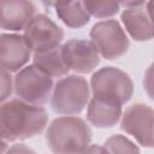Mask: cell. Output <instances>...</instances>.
Segmentation results:
<instances>
[{
    "label": "cell",
    "mask_w": 154,
    "mask_h": 154,
    "mask_svg": "<svg viewBox=\"0 0 154 154\" xmlns=\"http://www.w3.org/2000/svg\"><path fill=\"white\" fill-rule=\"evenodd\" d=\"M61 53L69 70L78 73H88L100 64V53L88 40H69L61 46Z\"/></svg>",
    "instance_id": "cell-9"
},
{
    "label": "cell",
    "mask_w": 154,
    "mask_h": 154,
    "mask_svg": "<svg viewBox=\"0 0 154 154\" xmlns=\"http://www.w3.org/2000/svg\"><path fill=\"white\" fill-rule=\"evenodd\" d=\"M79 154H108L106 148L103 146H97V144H90L87 149H84Z\"/></svg>",
    "instance_id": "cell-21"
},
{
    "label": "cell",
    "mask_w": 154,
    "mask_h": 154,
    "mask_svg": "<svg viewBox=\"0 0 154 154\" xmlns=\"http://www.w3.org/2000/svg\"><path fill=\"white\" fill-rule=\"evenodd\" d=\"M120 128L141 146L154 148V109L149 106L140 102L129 106L122 116Z\"/></svg>",
    "instance_id": "cell-7"
},
{
    "label": "cell",
    "mask_w": 154,
    "mask_h": 154,
    "mask_svg": "<svg viewBox=\"0 0 154 154\" xmlns=\"http://www.w3.org/2000/svg\"><path fill=\"white\" fill-rule=\"evenodd\" d=\"M5 154H36V152L23 143H16L12 144Z\"/></svg>",
    "instance_id": "cell-20"
},
{
    "label": "cell",
    "mask_w": 154,
    "mask_h": 154,
    "mask_svg": "<svg viewBox=\"0 0 154 154\" xmlns=\"http://www.w3.org/2000/svg\"><path fill=\"white\" fill-rule=\"evenodd\" d=\"M91 129L76 116L58 117L46 131L47 147L54 154H79L90 146Z\"/></svg>",
    "instance_id": "cell-2"
},
{
    "label": "cell",
    "mask_w": 154,
    "mask_h": 154,
    "mask_svg": "<svg viewBox=\"0 0 154 154\" xmlns=\"http://www.w3.org/2000/svg\"><path fill=\"white\" fill-rule=\"evenodd\" d=\"M48 124V114L41 106L19 99L2 102L0 109L1 138L6 142L28 140L40 135Z\"/></svg>",
    "instance_id": "cell-1"
},
{
    "label": "cell",
    "mask_w": 154,
    "mask_h": 154,
    "mask_svg": "<svg viewBox=\"0 0 154 154\" xmlns=\"http://www.w3.org/2000/svg\"><path fill=\"white\" fill-rule=\"evenodd\" d=\"M14 88V81H12L11 72L1 69V101L6 102V100L12 94V89Z\"/></svg>",
    "instance_id": "cell-18"
},
{
    "label": "cell",
    "mask_w": 154,
    "mask_h": 154,
    "mask_svg": "<svg viewBox=\"0 0 154 154\" xmlns=\"http://www.w3.org/2000/svg\"><path fill=\"white\" fill-rule=\"evenodd\" d=\"M57 16L69 28L84 26L90 20V13L87 11L83 1L54 2Z\"/></svg>",
    "instance_id": "cell-15"
},
{
    "label": "cell",
    "mask_w": 154,
    "mask_h": 154,
    "mask_svg": "<svg viewBox=\"0 0 154 154\" xmlns=\"http://www.w3.org/2000/svg\"><path fill=\"white\" fill-rule=\"evenodd\" d=\"M146 7H147V11H148L152 20L154 22V1H148L146 4Z\"/></svg>",
    "instance_id": "cell-22"
},
{
    "label": "cell",
    "mask_w": 154,
    "mask_h": 154,
    "mask_svg": "<svg viewBox=\"0 0 154 154\" xmlns=\"http://www.w3.org/2000/svg\"><path fill=\"white\" fill-rule=\"evenodd\" d=\"M90 16L96 18H107L117 14L120 10V2L117 1H83Z\"/></svg>",
    "instance_id": "cell-17"
},
{
    "label": "cell",
    "mask_w": 154,
    "mask_h": 154,
    "mask_svg": "<svg viewBox=\"0 0 154 154\" xmlns=\"http://www.w3.org/2000/svg\"><path fill=\"white\" fill-rule=\"evenodd\" d=\"M36 6L32 1L25 0H1L0 24L4 30H24L30 20L36 16Z\"/></svg>",
    "instance_id": "cell-12"
},
{
    "label": "cell",
    "mask_w": 154,
    "mask_h": 154,
    "mask_svg": "<svg viewBox=\"0 0 154 154\" xmlns=\"http://www.w3.org/2000/svg\"><path fill=\"white\" fill-rule=\"evenodd\" d=\"M90 88L82 76L69 75L59 79L51 96V108L64 116L79 114L89 103Z\"/></svg>",
    "instance_id": "cell-4"
},
{
    "label": "cell",
    "mask_w": 154,
    "mask_h": 154,
    "mask_svg": "<svg viewBox=\"0 0 154 154\" xmlns=\"http://www.w3.org/2000/svg\"><path fill=\"white\" fill-rule=\"evenodd\" d=\"M90 38L100 55L107 60H113L124 55L130 46V41L124 29L116 19H107L93 25Z\"/></svg>",
    "instance_id": "cell-6"
},
{
    "label": "cell",
    "mask_w": 154,
    "mask_h": 154,
    "mask_svg": "<svg viewBox=\"0 0 154 154\" xmlns=\"http://www.w3.org/2000/svg\"><path fill=\"white\" fill-rule=\"evenodd\" d=\"M53 90V81L34 64L19 70L14 76V93L19 100L35 105H45Z\"/></svg>",
    "instance_id": "cell-5"
},
{
    "label": "cell",
    "mask_w": 154,
    "mask_h": 154,
    "mask_svg": "<svg viewBox=\"0 0 154 154\" xmlns=\"http://www.w3.org/2000/svg\"><path fill=\"white\" fill-rule=\"evenodd\" d=\"M103 147L108 154H141L140 148L123 135H112L105 141Z\"/></svg>",
    "instance_id": "cell-16"
},
{
    "label": "cell",
    "mask_w": 154,
    "mask_h": 154,
    "mask_svg": "<svg viewBox=\"0 0 154 154\" xmlns=\"http://www.w3.org/2000/svg\"><path fill=\"white\" fill-rule=\"evenodd\" d=\"M143 87L147 95L154 101V63L149 65V67L144 72L143 77Z\"/></svg>",
    "instance_id": "cell-19"
},
{
    "label": "cell",
    "mask_w": 154,
    "mask_h": 154,
    "mask_svg": "<svg viewBox=\"0 0 154 154\" xmlns=\"http://www.w3.org/2000/svg\"><path fill=\"white\" fill-rule=\"evenodd\" d=\"M26 43L34 53L43 52L60 46L64 30L43 13L36 14L24 29Z\"/></svg>",
    "instance_id": "cell-8"
},
{
    "label": "cell",
    "mask_w": 154,
    "mask_h": 154,
    "mask_svg": "<svg viewBox=\"0 0 154 154\" xmlns=\"http://www.w3.org/2000/svg\"><path fill=\"white\" fill-rule=\"evenodd\" d=\"M122 116V106L103 102L94 97L88 103L87 119L96 128H112L119 122Z\"/></svg>",
    "instance_id": "cell-13"
},
{
    "label": "cell",
    "mask_w": 154,
    "mask_h": 154,
    "mask_svg": "<svg viewBox=\"0 0 154 154\" xmlns=\"http://www.w3.org/2000/svg\"><path fill=\"white\" fill-rule=\"evenodd\" d=\"M144 1L120 2L125 6L122 13V22L125 30L135 41H148L154 37V22L152 20Z\"/></svg>",
    "instance_id": "cell-10"
},
{
    "label": "cell",
    "mask_w": 154,
    "mask_h": 154,
    "mask_svg": "<svg viewBox=\"0 0 154 154\" xmlns=\"http://www.w3.org/2000/svg\"><path fill=\"white\" fill-rule=\"evenodd\" d=\"M31 49L23 35L1 34L0 36V63L1 69L18 72L29 61Z\"/></svg>",
    "instance_id": "cell-11"
},
{
    "label": "cell",
    "mask_w": 154,
    "mask_h": 154,
    "mask_svg": "<svg viewBox=\"0 0 154 154\" xmlns=\"http://www.w3.org/2000/svg\"><path fill=\"white\" fill-rule=\"evenodd\" d=\"M34 65L41 70L47 76L52 77H63L66 76L69 72V67L66 66L63 53H61V46L54 47L48 51L37 52L32 55Z\"/></svg>",
    "instance_id": "cell-14"
},
{
    "label": "cell",
    "mask_w": 154,
    "mask_h": 154,
    "mask_svg": "<svg viewBox=\"0 0 154 154\" xmlns=\"http://www.w3.org/2000/svg\"><path fill=\"white\" fill-rule=\"evenodd\" d=\"M93 97L103 102L123 106L132 96L134 84L130 76L113 66L101 67L90 79Z\"/></svg>",
    "instance_id": "cell-3"
}]
</instances>
